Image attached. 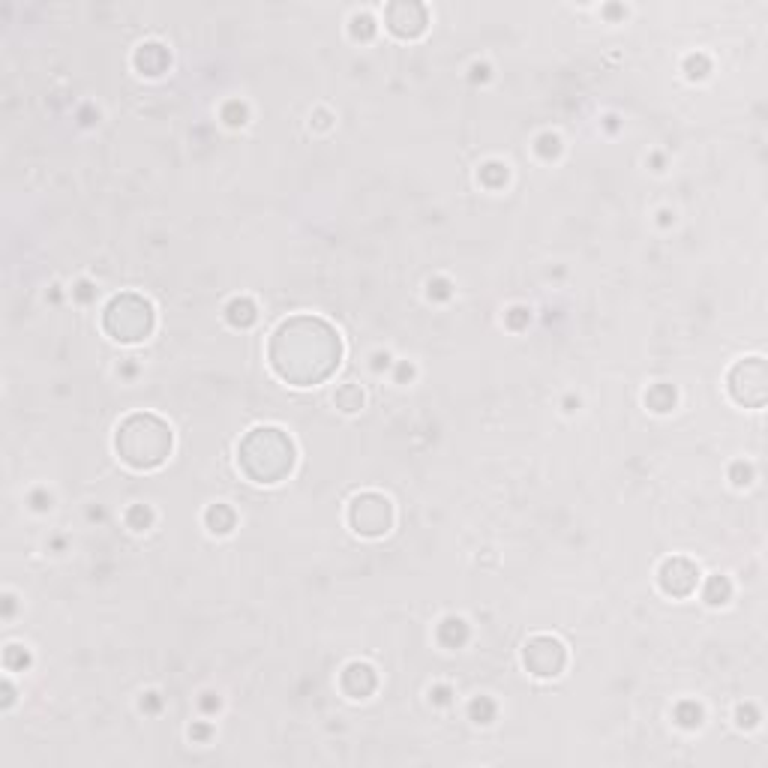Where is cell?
<instances>
[{"mask_svg":"<svg viewBox=\"0 0 768 768\" xmlns=\"http://www.w3.org/2000/svg\"><path fill=\"white\" fill-rule=\"evenodd\" d=\"M225 315L234 327H249L255 322V306H253V301H246V297H237V301L228 303Z\"/></svg>","mask_w":768,"mask_h":768,"instance_id":"5bb4252c","label":"cell"},{"mask_svg":"<svg viewBox=\"0 0 768 768\" xmlns=\"http://www.w3.org/2000/svg\"><path fill=\"white\" fill-rule=\"evenodd\" d=\"M675 717H678V723L682 726H700L702 711H700V705H693V702H682L675 708Z\"/></svg>","mask_w":768,"mask_h":768,"instance_id":"ffe728a7","label":"cell"},{"mask_svg":"<svg viewBox=\"0 0 768 768\" xmlns=\"http://www.w3.org/2000/svg\"><path fill=\"white\" fill-rule=\"evenodd\" d=\"M339 336L318 318H292L273 333L271 363L285 382L309 387L339 366Z\"/></svg>","mask_w":768,"mask_h":768,"instance_id":"6da1fadb","label":"cell"},{"mask_svg":"<svg viewBox=\"0 0 768 768\" xmlns=\"http://www.w3.org/2000/svg\"><path fill=\"white\" fill-rule=\"evenodd\" d=\"M468 711H472V721L474 723H490L492 717H495V702L486 700V696H481V700H474L472 705H468Z\"/></svg>","mask_w":768,"mask_h":768,"instance_id":"ac0fdd59","label":"cell"},{"mask_svg":"<svg viewBox=\"0 0 768 768\" xmlns=\"http://www.w3.org/2000/svg\"><path fill=\"white\" fill-rule=\"evenodd\" d=\"M393 522V511H391V502L375 492H366L361 498H354L352 504V525L354 532L361 534H369V537H378L384 534L387 528Z\"/></svg>","mask_w":768,"mask_h":768,"instance_id":"5b68a950","label":"cell"},{"mask_svg":"<svg viewBox=\"0 0 768 768\" xmlns=\"http://www.w3.org/2000/svg\"><path fill=\"white\" fill-rule=\"evenodd\" d=\"M726 597H730V582H726L723 576H711L708 588H705V601L717 606V603H726Z\"/></svg>","mask_w":768,"mask_h":768,"instance_id":"e0dca14e","label":"cell"},{"mask_svg":"<svg viewBox=\"0 0 768 768\" xmlns=\"http://www.w3.org/2000/svg\"><path fill=\"white\" fill-rule=\"evenodd\" d=\"M528 322V309L525 306H513L511 313H507V324L511 327H522Z\"/></svg>","mask_w":768,"mask_h":768,"instance_id":"4316f807","label":"cell"},{"mask_svg":"<svg viewBox=\"0 0 768 768\" xmlns=\"http://www.w3.org/2000/svg\"><path fill=\"white\" fill-rule=\"evenodd\" d=\"M384 15H387V27L396 36H417L426 27V9L421 3H391Z\"/></svg>","mask_w":768,"mask_h":768,"instance_id":"ba28073f","label":"cell"},{"mask_svg":"<svg viewBox=\"0 0 768 768\" xmlns=\"http://www.w3.org/2000/svg\"><path fill=\"white\" fill-rule=\"evenodd\" d=\"M117 451L135 468H156L172 451V430L153 414H133L117 430Z\"/></svg>","mask_w":768,"mask_h":768,"instance_id":"3957f363","label":"cell"},{"mask_svg":"<svg viewBox=\"0 0 768 768\" xmlns=\"http://www.w3.org/2000/svg\"><path fill=\"white\" fill-rule=\"evenodd\" d=\"M432 294L435 297H447V294H451V285H447L444 279H435V283H430V297Z\"/></svg>","mask_w":768,"mask_h":768,"instance_id":"f1b7e54d","label":"cell"},{"mask_svg":"<svg viewBox=\"0 0 768 768\" xmlns=\"http://www.w3.org/2000/svg\"><path fill=\"white\" fill-rule=\"evenodd\" d=\"M241 465L243 472L258 483H276L292 472L294 465V444L288 435L273 426L253 430L241 444Z\"/></svg>","mask_w":768,"mask_h":768,"instance_id":"7a4b0ae2","label":"cell"},{"mask_svg":"<svg viewBox=\"0 0 768 768\" xmlns=\"http://www.w3.org/2000/svg\"><path fill=\"white\" fill-rule=\"evenodd\" d=\"M696 567L687 562V558H672V562H666L661 567V585H663V592L666 594H691L693 592V585H696Z\"/></svg>","mask_w":768,"mask_h":768,"instance_id":"9c48e42d","label":"cell"},{"mask_svg":"<svg viewBox=\"0 0 768 768\" xmlns=\"http://www.w3.org/2000/svg\"><path fill=\"white\" fill-rule=\"evenodd\" d=\"M3 661H6V666H9V670H24V666H27V661H31V657H27V652H24V648H18V645H9V648H6V657H3Z\"/></svg>","mask_w":768,"mask_h":768,"instance_id":"603a6c76","label":"cell"},{"mask_svg":"<svg viewBox=\"0 0 768 768\" xmlns=\"http://www.w3.org/2000/svg\"><path fill=\"white\" fill-rule=\"evenodd\" d=\"M432 693H435V702H447V696H451L447 687H438V691H432Z\"/></svg>","mask_w":768,"mask_h":768,"instance_id":"f546056e","label":"cell"},{"mask_svg":"<svg viewBox=\"0 0 768 768\" xmlns=\"http://www.w3.org/2000/svg\"><path fill=\"white\" fill-rule=\"evenodd\" d=\"M336 405L342 408V412H357V408L363 405V393H361V387L345 384L342 391H336Z\"/></svg>","mask_w":768,"mask_h":768,"instance_id":"2e32d148","label":"cell"},{"mask_svg":"<svg viewBox=\"0 0 768 768\" xmlns=\"http://www.w3.org/2000/svg\"><path fill=\"white\" fill-rule=\"evenodd\" d=\"M730 391L738 402L744 405H762L765 400V363L760 357L738 363L730 375Z\"/></svg>","mask_w":768,"mask_h":768,"instance_id":"8992f818","label":"cell"},{"mask_svg":"<svg viewBox=\"0 0 768 768\" xmlns=\"http://www.w3.org/2000/svg\"><path fill=\"white\" fill-rule=\"evenodd\" d=\"M135 66L142 69L144 75H159L163 69L168 66V52L163 45H156V43H147L138 48V54H135Z\"/></svg>","mask_w":768,"mask_h":768,"instance_id":"8fae6325","label":"cell"},{"mask_svg":"<svg viewBox=\"0 0 768 768\" xmlns=\"http://www.w3.org/2000/svg\"><path fill=\"white\" fill-rule=\"evenodd\" d=\"M732 477H735L738 486H741V483H751V465H741V462H738V465L732 468Z\"/></svg>","mask_w":768,"mask_h":768,"instance_id":"83f0119b","label":"cell"},{"mask_svg":"<svg viewBox=\"0 0 768 768\" xmlns=\"http://www.w3.org/2000/svg\"><path fill=\"white\" fill-rule=\"evenodd\" d=\"M126 520H129V525L135 528V532H142V528H147L151 525V520H153V513L147 511L144 504H135V507H129V513H126Z\"/></svg>","mask_w":768,"mask_h":768,"instance_id":"44dd1931","label":"cell"},{"mask_svg":"<svg viewBox=\"0 0 768 768\" xmlns=\"http://www.w3.org/2000/svg\"><path fill=\"white\" fill-rule=\"evenodd\" d=\"M465 636H468V627H465L462 618H444L442 627H438V640H442L444 645H451V648L462 645Z\"/></svg>","mask_w":768,"mask_h":768,"instance_id":"4fadbf2b","label":"cell"},{"mask_svg":"<svg viewBox=\"0 0 768 768\" xmlns=\"http://www.w3.org/2000/svg\"><path fill=\"white\" fill-rule=\"evenodd\" d=\"M352 33H354L357 39H361V36H363V39H369V36L375 33L372 18H369V15H354V18H352Z\"/></svg>","mask_w":768,"mask_h":768,"instance_id":"cb8c5ba5","label":"cell"},{"mask_svg":"<svg viewBox=\"0 0 768 768\" xmlns=\"http://www.w3.org/2000/svg\"><path fill=\"white\" fill-rule=\"evenodd\" d=\"M558 151H562V142H558V135H541L537 138V153H541L543 159H552V156H558Z\"/></svg>","mask_w":768,"mask_h":768,"instance_id":"7402d4cb","label":"cell"},{"mask_svg":"<svg viewBox=\"0 0 768 768\" xmlns=\"http://www.w3.org/2000/svg\"><path fill=\"white\" fill-rule=\"evenodd\" d=\"M105 331L121 342H138L153 331V309L135 294L114 297L105 309Z\"/></svg>","mask_w":768,"mask_h":768,"instance_id":"277c9868","label":"cell"},{"mask_svg":"<svg viewBox=\"0 0 768 768\" xmlns=\"http://www.w3.org/2000/svg\"><path fill=\"white\" fill-rule=\"evenodd\" d=\"M223 117L232 126H237V123H246V105H241V103H228L225 105V112H223Z\"/></svg>","mask_w":768,"mask_h":768,"instance_id":"d4e9b609","label":"cell"},{"mask_svg":"<svg viewBox=\"0 0 768 768\" xmlns=\"http://www.w3.org/2000/svg\"><path fill=\"white\" fill-rule=\"evenodd\" d=\"M645 402L654 408V412H670V408L675 405V391L670 384H657L652 387V391L645 393Z\"/></svg>","mask_w":768,"mask_h":768,"instance_id":"9a60e30c","label":"cell"},{"mask_svg":"<svg viewBox=\"0 0 768 768\" xmlns=\"http://www.w3.org/2000/svg\"><path fill=\"white\" fill-rule=\"evenodd\" d=\"M525 666L541 678L558 675L564 666V645L552 636H537L525 645Z\"/></svg>","mask_w":768,"mask_h":768,"instance_id":"52a82bcc","label":"cell"},{"mask_svg":"<svg viewBox=\"0 0 768 768\" xmlns=\"http://www.w3.org/2000/svg\"><path fill=\"white\" fill-rule=\"evenodd\" d=\"M204 520H207V528H211L213 534H228L234 528V511L232 507H225V504H213Z\"/></svg>","mask_w":768,"mask_h":768,"instance_id":"7c38bea8","label":"cell"},{"mask_svg":"<svg viewBox=\"0 0 768 768\" xmlns=\"http://www.w3.org/2000/svg\"><path fill=\"white\" fill-rule=\"evenodd\" d=\"M705 69H708V61L700 54V57H687V75L691 78H702L705 75Z\"/></svg>","mask_w":768,"mask_h":768,"instance_id":"484cf974","label":"cell"},{"mask_svg":"<svg viewBox=\"0 0 768 768\" xmlns=\"http://www.w3.org/2000/svg\"><path fill=\"white\" fill-rule=\"evenodd\" d=\"M481 181H483L486 186H502V183L507 181V165H502V163H486V165L481 168Z\"/></svg>","mask_w":768,"mask_h":768,"instance_id":"d6986e66","label":"cell"},{"mask_svg":"<svg viewBox=\"0 0 768 768\" xmlns=\"http://www.w3.org/2000/svg\"><path fill=\"white\" fill-rule=\"evenodd\" d=\"M342 687H345V693H352L354 700H363V696H369L375 691V672H372V666H366V663H352L348 670L342 672Z\"/></svg>","mask_w":768,"mask_h":768,"instance_id":"30bf717a","label":"cell"}]
</instances>
